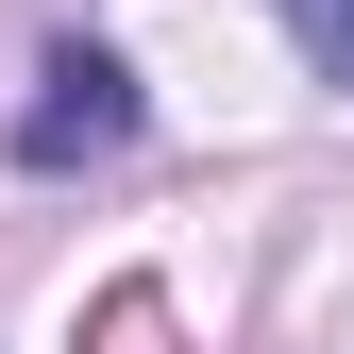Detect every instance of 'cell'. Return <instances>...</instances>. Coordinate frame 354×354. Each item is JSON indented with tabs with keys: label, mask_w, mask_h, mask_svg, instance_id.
Here are the masks:
<instances>
[{
	"label": "cell",
	"mask_w": 354,
	"mask_h": 354,
	"mask_svg": "<svg viewBox=\"0 0 354 354\" xmlns=\"http://www.w3.org/2000/svg\"><path fill=\"white\" fill-rule=\"evenodd\" d=\"M136 118H152V102H136V68L68 34V51L34 68V102H17V169H102V152H136Z\"/></svg>",
	"instance_id": "6da1fadb"
},
{
	"label": "cell",
	"mask_w": 354,
	"mask_h": 354,
	"mask_svg": "<svg viewBox=\"0 0 354 354\" xmlns=\"http://www.w3.org/2000/svg\"><path fill=\"white\" fill-rule=\"evenodd\" d=\"M287 34H304V68L354 84V0H287Z\"/></svg>",
	"instance_id": "7a4b0ae2"
},
{
	"label": "cell",
	"mask_w": 354,
	"mask_h": 354,
	"mask_svg": "<svg viewBox=\"0 0 354 354\" xmlns=\"http://www.w3.org/2000/svg\"><path fill=\"white\" fill-rule=\"evenodd\" d=\"M84 337H102V354H169V304H152V287H118V304H102Z\"/></svg>",
	"instance_id": "3957f363"
}]
</instances>
